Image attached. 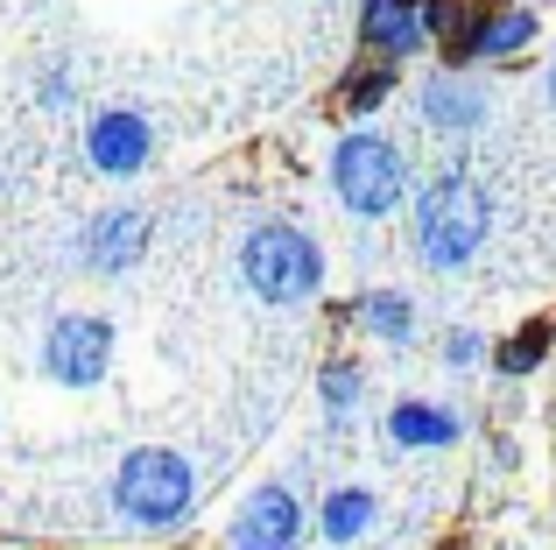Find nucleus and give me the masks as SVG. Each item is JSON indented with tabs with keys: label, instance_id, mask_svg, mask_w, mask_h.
<instances>
[{
	"label": "nucleus",
	"instance_id": "1",
	"mask_svg": "<svg viewBox=\"0 0 556 550\" xmlns=\"http://www.w3.org/2000/svg\"><path fill=\"white\" fill-rule=\"evenodd\" d=\"M198 495H204L198 459L177 452V445H135V452H121V466L106 480L113 515L127 529H149V537H177L198 515Z\"/></svg>",
	"mask_w": 556,
	"mask_h": 550
},
{
	"label": "nucleus",
	"instance_id": "2",
	"mask_svg": "<svg viewBox=\"0 0 556 550\" xmlns=\"http://www.w3.org/2000/svg\"><path fill=\"white\" fill-rule=\"evenodd\" d=\"M493 234V198L472 170H437L430 184L416 191V212H408V248H416L422 268L437 275H458L486 248Z\"/></svg>",
	"mask_w": 556,
	"mask_h": 550
},
{
	"label": "nucleus",
	"instance_id": "3",
	"mask_svg": "<svg viewBox=\"0 0 556 550\" xmlns=\"http://www.w3.org/2000/svg\"><path fill=\"white\" fill-rule=\"evenodd\" d=\"M325 240L296 220H261L240 234V283L254 289V303L268 311H303V303L325 297Z\"/></svg>",
	"mask_w": 556,
	"mask_h": 550
},
{
	"label": "nucleus",
	"instance_id": "4",
	"mask_svg": "<svg viewBox=\"0 0 556 550\" xmlns=\"http://www.w3.org/2000/svg\"><path fill=\"white\" fill-rule=\"evenodd\" d=\"M325 184L353 220H388L416 191V170H408V149L388 141L380 127H345L325 155Z\"/></svg>",
	"mask_w": 556,
	"mask_h": 550
},
{
	"label": "nucleus",
	"instance_id": "5",
	"mask_svg": "<svg viewBox=\"0 0 556 550\" xmlns=\"http://www.w3.org/2000/svg\"><path fill=\"white\" fill-rule=\"evenodd\" d=\"M543 14L529 0H472V14L458 22V36L444 42V71H479V64H515L521 50H535Z\"/></svg>",
	"mask_w": 556,
	"mask_h": 550
},
{
	"label": "nucleus",
	"instance_id": "6",
	"mask_svg": "<svg viewBox=\"0 0 556 550\" xmlns=\"http://www.w3.org/2000/svg\"><path fill=\"white\" fill-rule=\"evenodd\" d=\"M113 346H121V332H113L106 311H64L50 317V332H42V382L56 388H99L113 374Z\"/></svg>",
	"mask_w": 556,
	"mask_h": 550
},
{
	"label": "nucleus",
	"instance_id": "7",
	"mask_svg": "<svg viewBox=\"0 0 556 550\" xmlns=\"http://www.w3.org/2000/svg\"><path fill=\"white\" fill-rule=\"evenodd\" d=\"M303 537H311V501L289 480H261V487H247L240 509H232L226 550H296Z\"/></svg>",
	"mask_w": 556,
	"mask_h": 550
},
{
	"label": "nucleus",
	"instance_id": "8",
	"mask_svg": "<svg viewBox=\"0 0 556 550\" xmlns=\"http://www.w3.org/2000/svg\"><path fill=\"white\" fill-rule=\"evenodd\" d=\"M85 163H92V177H141V170L155 163V121L141 107H99L92 121H85Z\"/></svg>",
	"mask_w": 556,
	"mask_h": 550
},
{
	"label": "nucleus",
	"instance_id": "9",
	"mask_svg": "<svg viewBox=\"0 0 556 550\" xmlns=\"http://www.w3.org/2000/svg\"><path fill=\"white\" fill-rule=\"evenodd\" d=\"M416 113L430 135H479L493 113V92L479 71H430V78L416 85Z\"/></svg>",
	"mask_w": 556,
	"mask_h": 550
},
{
	"label": "nucleus",
	"instance_id": "10",
	"mask_svg": "<svg viewBox=\"0 0 556 550\" xmlns=\"http://www.w3.org/2000/svg\"><path fill=\"white\" fill-rule=\"evenodd\" d=\"M149 212L141 205H106V212H92L85 220V234H78V268L85 275H127L149 254Z\"/></svg>",
	"mask_w": 556,
	"mask_h": 550
},
{
	"label": "nucleus",
	"instance_id": "11",
	"mask_svg": "<svg viewBox=\"0 0 556 550\" xmlns=\"http://www.w3.org/2000/svg\"><path fill=\"white\" fill-rule=\"evenodd\" d=\"M359 50L380 57V64H416L437 42H430V28H422L416 0H359Z\"/></svg>",
	"mask_w": 556,
	"mask_h": 550
},
{
	"label": "nucleus",
	"instance_id": "12",
	"mask_svg": "<svg viewBox=\"0 0 556 550\" xmlns=\"http://www.w3.org/2000/svg\"><path fill=\"white\" fill-rule=\"evenodd\" d=\"M380 438L394 445V452H451V445L465 438V416L451 410V402H430V396H402L380 410Z\"/></svg>",
	"mask_w": 556,
	"mask_h": 550
},
{
	"label": "nucleus",
	"instance_id": "13",
	"mask_svg": "<svg viewBox=\"0 0 556 550\" xmlns=\"http://www.w3.org/2000/svg\"><path fill=\"white\" fill-rule=\"evenodd\" d=\"M311 529L331 550H359L380 529V495H374V487H359V480L325 487V495H317V509H311Z\"/></svg>",
	"mask_w": 556,
	"mask_h": 550
},
{
	"label": "nucleus",
	"instance_id": "14",
	"mask_svg": "<svg viewBox=\"0 0 556 550\" xmlns=\"http://www.w3.org/2000/svg\"><path fill=\"white\" fill-rule=\"evenodd\" d=\"M339 317L367 346H394V353H402V346H416V297H408V289H359Z\"/></svg>",
	"mask_w": 556,
	"mask_h": 550
},
{
	"label": "nucleus",
	"instance_id": "15",
	"mask_svg": "<svg viewBox=\"0 0 556 550\" xmlns=\"http://www.w3.org/2000/svg\"><path fill=\"white\" fill-rule=\"evenodd\" d=\"M402 92V64H380V57H359V64H345V78H339V107H345V121H374L388 99Z\"/></svg>",
	"mask_w": 556,
	"mask_h": 550
},
{
	"label": "nucleus",
	"instance_id": "16",
	"mask_svg": "<svg viewBox=\"0 0 556 550\" xmlns=\"http://www.w3.org/2000/svg\"><path fill=\"white\" fill-rule=\"evenodd\" d=\"M549 346H556V317H529V325H515L507 339H493L486 367L501 374V382H529V374L549 360Z\"/></svg>",
	"mask_w": 556,
	"mask_h": 550
},
{
	"label": "nucleus",
	"instance_id": "17",
	"mask_svg": "<svg viewBox=\"0 0 556 550\" xmlns=\"http://www.w3.org/2000/svg\"><path fill=\"white\" fill-rule=\"evenodd\" d=\"M317 402H325L331 424H353V416L367 410V360L331 353L325 367H317Z\"/></svg>",
	"mask_w": 556,
	"mask_h": 550
},
{
	"label": "nucleus",
	"instance_id": "18",
	"mask_svg": "<svg viewBox=\"0 0 556 550\" xmlns=\"http://www.w3.org/2000/svg\"><path fill=\"white\" fill-rule=\"evenodd\" d=\"M437 360H444L451 374H472V367H486V360H493V339H486V332H472V325H451L444 339H437Z\"/></svg>",
	"mask_w": 556,
	"mask_h": 550
},
{
	"label": "nucleus",
	"instance_id": "19",
	"mask_svg": "<svg viewBox=\"0 0 556 550\" xmlns=\"http://www.w3.org/2000/svg\"><path fill=\"white\" fill-rule=\"evenodd\" d=\"M416 8H422V28H430V42L444 50V42L458 36V22L472 14V0H416Z\"/></svg>",
	"mask_w": 556,
	"mask_h": 550
},
{
	"label": "nucleus",
	"instance_id": "20",
	"mask_svg": "<svg viewBox=\"0 0 556 550\" xmlns=\"http://www.w3.org/2000/svg\"><path fill=\"white\" fill-rule=\"evenodd\" d=\"M71 92H78V78H71L64 64H42V78H36V107H71Z\"/></svg>",
	"mask_w": 556,
	"mask_h": 550
},
{
	"label": "nucleus",
	"instance_id": "21",
	"mask_svg": "<svg viewBox=\"0 0 556 550\" xmlns=\"http://www.w3.org/2000/svg\"><path fill=\"white\" fill-rule=\"evenodd\" d=\"M543 85H549V107H556V57H549V78Z\"/></svg>",
	"mask_w": 556,
	"mask_h": 550
},
{
	"label": "nucleus",
	"instance_id": "22",
	"mask_svg": "<svg viewBox=\"0 0 556 550\" xmlns=\"http://www.w3.org/2000/svg\"><path fill=\"white\" fill-rule=\"evenodd\" d=\"M437 550H465V543H458V537H444V543H437Z\"/></svg>",
	"mask_w": 556,
	"mask_h": 550
}]
</instances>
